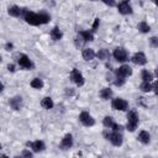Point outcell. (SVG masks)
<instances>
[{"instance_id":"1","label":"cell","mask_w":158,"mask_h":158,"mask_svg":"<svg viewBox=\"0 0 158 158\" xmlns=\"http://www.w3.org/2000/svg\"><path fill=\"white\" fill-rule=\"evenodd\" d=\"M21 17L30 25H33V26H38V25H43V23H47L51 17L46 12H41V14H35L27 9H22V14H21Z\"/></svg>"},{"instance_id":"2","label":"cell","mask_w":158,"mask_h":158,"mask_svg":"<svg viewBox=\"0 0 158 158\" xmlns=\"http://www.w3.org/2000/svg\"><path fill=\"white\" fill-rule=\"evenodd\" d=\"M137 125H138V115H137L136 111H133V110L128 111V114H127V125H126V128H127L130 132H132V131L136 130Z\"/></svg>"},{"instance_id":"3","label":"cell","mask_w":158,"mask_h":158,"mask_svg":"<svg viewBox=\"0 0 158 158\" xmlns=\"http://www.w3.org/2000/svg\"><path fill=\"white\" fill-rule=\"evenodd\" d=\"M111 106H112V109H115V110L125 111V110H127V109H128V102H127L126 100L121 99V98H116V99H114V100H112Z\"/></svg>"},{"instance_id":"4","label":"cell","mask_w":158,"mask_h":158,"mask_svg":"<svg viewBox=\"0 0 158 158\" xmlns=\"http://www.w3.org/2000/svg\"><path fill=\"white\" fill-rule=\"evenodd\" d=\"M112 56H114V58H115L117 62H126L127 58H128V54H127L126 49L122 48V47H117V48L114 51Z\"/></svg>"},{"instance_id":"5","label":"cell","mask_w":158,"mask_h":158,"mask_svg":"<svg viewBox=\"0 0 158 158\" xmlns=\"http://www.w3.org/2000/svg\"><path fill=\"white\" fill-rule=\"evenodd\" d=\"M17 63L20 67L25 68V69H32L33 68V63L31 62V59L26 56V54H19L17 57Z\"/></svg>"},{"instance_id":"6","label":"cell","mask_w":158,"mask_h":158,"mask_svg":"<svg viewBox=\"0 0 158 158\" xmlns=\"http://www.w3.org/2000/svg\"><path fill=\"white\" fill-rule=\"evenodd\" d=\"M79 120H80V122H81L84 126H86V127L94 126V123H95V120L93 118V116H91L89 112H86V111H83V112L80 114Z\"/></svg>"},{"instance_id":"7","label":"cell","mask_w":158,"mask_h":158,"mask_svg":"<svg viewBox=\"0 0 158 158\" xmlns=\"http://www.w3.org/2000/svg\"><path fill=\"white\" fill-rule=\"evenodd\" d=\"M115 74L118 78H127L132 74V69L130 65H121L115 70Z\"/></svg>"},{"instance_id":"8","label":"cell","mask_w":158,"mask_h":158,"mask_svg":"<svg viewBox=\"0 0 158 158\" xmlns=\"http://www.w3.org/2000/svg\"><path fill=\"white\" fill-rule=\"evenodd\" d=\"M70 80L72 81H74L78 86H81L83 84H84V78H83V75H81V73L78 70V69H73L72 70V73H70Z\"/></svg>"},{"instance_id":"9","label":"cell","mask_w":158,"mask_h":158,"mask_svg":"<svg viewBox=\"0 0 158 158\" xmlns=\"http://www.w3.org/2000/svg\"><path fill=\"white\" fill-rule=\"evenodd\" d=\"M109 139H110V142H111L114 146H116V147H118V146L122 144V135H121L118 131H114L112 133H110Z\"/></svg>"},{"instance_id":"10","label":"cell","mask_w":158,"mask_h":158,"mask_svg":"<svg viewBox=\"0 0 158 158\" xmlns=\"http://www.w3.org/2000/svg\"><path fill=\"white\" fill-rule=\"evenodd\" d=\"M132 62H133L135 64L143 65V64L147 63V58H146L144 53H142V52H137V53L133 54V57H132Z\"/></svg>"},{"instance_id":"11","label":"cell","mask_w":158,"mask_h":158,"mask_svg":"<svg viewBox=\"0 0 158 158\" xmlns=\"http://www.w3.org/2000/svg\"><path fill=\"white\" fill-rule=\"evenodd\" d=\"M27 144V147H30V148H32L35 152H42V151H44V148H46V146H44V143L42 142V141H35V142H27L26 143Z\"/></svg>"},{"instance_id":"12","label":"cell","mask_w":158,"mask_h":158,"mask_svg":"<svg viewBox=\"0 0 158 158\" xmlns=\"http://www.w3.org/2000/svg\"><path fill=\"white\" fill-rule=\"evenodd\" d=\"M117 9H118V12L122 14V15L132 14V7H131V5H130L127 1H122V2H120L118 6H117Z\"/></svg>"},{"instance_id":"13","label":"cell","mask_w":158,"mask_h":158,"mask_svg":"<svg viewBox=\"0 0 158 158\" xmlns=\"http://www.w3.org/2000/svg\"><path fill=\"white\" fill-rule=\"evenodd\" d=\"M9 104L14 110H20L22 107V98L21 96H14L9 100Z\"/></svg>"},{"instance_id":"14","label":"cell","mask_w":158,"mask_h":158,"mask_svg":"<svg viewBox=\"0 0 158 158\" xmlns=\"http://www.w3.org/2000/svg\"><path fill=\"white\" fill-rule=\"evenodd\" d=\"M73 146V137H72V135H65L64 137H63V139H62V142H60V147L63 148V149H68V148H70Z\"/></svg>"},{"instance_id":"15","label":"cell","mask_w":158,"mask_h":158,"mask_svg":"<svg viewBox=\"0 0 158 158\" xmlns=\"http://www.w3.org/2000/svg\"><path fill=\"white\" fill-rule=\"evenodd\" d=\"M7 12H9V15H10V16H14V17H21V14H22V9H20L19 6L14 5V6L9 7Z\"/></svg>"},{"instance_id":"16","label":"cell","mask_w":158,"mask_h":158,"mask_svg":"<svg viewBox=\"0 0 158 158\" xmlns=\"http://www.w3.org/2000/svg\"><path fill=\"white\" fill-rule=\"evenodd\" d=\"M51 37H52V40L53 41H59L62 37H63V33H62V31L59 30V27H53L52 30H51Z\"/></svg>"},{"instance_id":"17","label":"cell","mask_w":158,"mask_h":158,"mask_svg":"<svg viewBox=\"0 0 158 158\" xmlns=\"http://www.w3.org/2000/svg\"><path fill=\"white\" fill-rule=\"evenodd\" d=\"M95 56H96V54H95V52H94L91 48H85V49L83 51V58H84L85 60H93Z\"/></svg>"},{"instance_id":"18","label":"cell","mask_w":158,"mask_h":158,"mask_svg":"<svg viewBox=\"0 0 158 158\" xmlns=\"http://www.w3.org/2000/svg\"><path fill=\"white\" fill-rule=\"evenodd\" d=\"M111 95H112V90L110 88H104L100 90V98L102 100H109L111 98Z\"/></svg>"},{"instance_id":"19","label":"cell","mask_w":158,"mask_h":158,"mask_svg":"<svg viewBox=\"0 0 158 158\" xmlns=\"http://www.w3.org/2000/svg\"><path fill=\"white\" fill-rule=\"evenodd\" d=\"M138 141L142 142L143 144H148L149 143V133L147 131H141L138 135Z\"/></svg>"},{"instance_id":"20","label":"cell","mask_w":158,"mask_h":158,"mask_svg":"<svg viewBox=\"0 0 158 158\" xmlns=\"http://www.w3.org/2000/svg\"><path fill=\"white\" fill-rule=\"evenodd\" d=\"M79 36L84 40V42H90V41H93L94 40V36H93V32H90V31H80L79 32Z\"/></svg>"},{"instance_id":"21","label":"cell","mask_w":158,"mask_h":158,"mask_svg":"<svg viewBox=\"0 0 158 158\" xmlns=\"http://www.w3.org/2000/svg\"><path fill=\"white\" fill-rule=\"evenodd\" d=\"M96 57L99 58V59H101V60H106V59H109L110 58V52L107 51V49H99V52L96 53Z\"/></svg>"},{"instance_id":"22","label":"cell","mask_w":158,"mask_h":158,"mask_svg":"<svg viewBox=\"0 0 158 158\" xmlns=\"http://www.w3.org/2000/svg\"><path fill=\"white\" fill-rule=\"evenodd\" d=\"M41 105H42V107H43V109L49 110V109H52V107H53V100H52L51 98H44V99H42Z\"/></svg>"},{"instance_id":"23","label":"cell","mask_w":158,"mask_h":158,"mask_svg":"<svg viewBox=\"0 0 158 158\" xmlns=\"http://www.w3.org/2000/svg\"><path fill=\"white\" fill-rule=\"evenodd\" d=\"M31 86L33 89H42L43 88V81L38 78H35V79L31 80Z\"/></svg>"},{"instance_id":"24","label":"cell","mask_w":158,"mask_h":158,"mask_svg":"<svg viewBox=\"0 0 158 158\" xmlns=\"http://www.w3.org/2000/svg\"><path fill=\"white\" fill-rule=\"evenodd\" d=\"M138 30H139L142 33H147V32H149V31H151V27H149V25H148L147 22L142 21V22H139V23H138Z\"/></svg>"},{"instance_id":"25","label":"cell","mask_w":158,"mask_h":158,"mask_svg":"<svg viewBox=\"0 0 158 158\" xmlns=\"http://www.w3.org/2000/svg\"><path fill=\"white\" fill-rule=\"evenodd\" d=\"M139 89H141L143 93H148V91H151V90L153 89V86L149 84V81H143V83L139 85Z\"/></svg>"},{"instance_id":"26","label":"cell","mask_w":158,"mask_h":158,"mask_svg":"<svg viewBox=\"0 0 158 158\" xmlns=\"http://www.w3.org/2000/svg\"><path fill=\"white\" fill-rule=\"evenodd\" d=\"M102 123H104V126H105L106 128H111V127H112V125H114L115 122H114V120H112V117H111V116H105V117H104Z\"/></svg>"},{"instance_id":"27","label":"cell","mask_w":158,"mask_h":158,"mask_svg":"<svg viewBox=\"0 0 158 158\" xmlns=\"http://www.w3.org/2000/svg\"><path fill=\"white\" fill-rule=\"evenodd\" d=\"M141 77L143 79V81H151L152 80V74L148 70H143L142 74H141Z\"/></svg>"},{"instance_id":"28","label":"cell","mask_w":158,"mask_h":158,"mask_svg":"<svg viewBox=\"0 0 158 158\" xmlns=\"http://www.w3.org/2000/svg\"><path fill=\"white\" fill-rule=\"evenodd\" d=\"M123 84H125V78H118V77H116L115 85H116V86H122Z\"/></svg>"},{"instance_id":"29","label":"cell","mask_w":158,"mask_h":158,"mask_svg":"<svg viewBox=\"0 0 158 158\" xmlns=\"http://www.w3.org/2000/svg\"><path fill=\"white\" fill-rule=\"evenodd\" d=\"M149 43H151V46H152L153 48H157V47H158V38H157V37H152V38L149 40Z\"/></svg>"},{"instance_id":"30","label":"cell","mask_w":158,"mask_h":158,"mask_svg":"<svg viewBox=\"0 0 158 158\" xmlns=\"http://www.w3.org/2000/svg\"><path fill=\"white\" fill-rule=\"evenodd\" d=\"M102 2L104 4H106V5H109V6H115V0H102Z\"/></svg>"},{"instance_id":"31","label":"cell","mask_w":158,"mask_h":158,"mask_svg":"<svg viewBox=\"0 0 158 158\" xmlns=\"http://www.w3.org/2000/svg\"><path fill=\"white\" fill-rule=\"evenodd\" d=\"M99 19H95V21H94V23H93V31H96V28H98V26H99Z\"/></svg>"},{"instance_id":"32","label":"cell","mask_w":158,"mask_h":158,"mask_svg":"<svg viewBox=\"0 0 158 158\" xmlns=\"http://www.w3.org/2000/svg\"><path fill=\"white\" fill-rule=\"evenodd\" d=\"M22 156H23V157H27V158H31V157H32V153H31L30 151L25 149V151L22 152Z\"/></svg>"},{"instance_id":"33","label":"cell","mask_w":158,"mask_h":158,"mask_svg":"<svg viewBox=\"0 0 158 158\" xmlns=\"http://www.w3.org/2000/svg\"><path fill=\"white\" fill-rule=\"evenodd\" d=\"M121 128H122V127H121L120 125H117V123H114V125H112V130H114V131H120Z\"/></svg>"},{"instance_id":"34","label":"cell","mask_w":158,"mask_h":158,"mask_svg":"<svg viewBox=\"0 0 158 158\" xmlns=\"http://www.w3.org/2000/svg\"><path fill=\"white\" fill-rule=\"evenodd\" d=\"M65 94L67 95H74V90L70 89V88H68V89H65Z\"/></svg>"},{"instance_id":"35","label":"cell","mask_w":158,"mask_h":158,"mask_svg":"<svg viewBox=\"0 0 158 158\" xmlns=\"http://www.w3.org/2000/svg\"><path fill=\"white\" fill-rule=\"evenodd\" d=\"M12 47H14V46H12V43H6V44H5L6 51H11V49H12Z\"/></svg>"},{"instance_id":"36","label":"cell","mask_w":158,"mask_h":158,"mask_svg":"<svg viewBox=\"0 0 158 158\" xmlns=\"http://www.w3.org/2000/svg\"><path fill=\"white\" fill-rule=\"evenodd\" d=\"M7 69H9V72H15V65L14 64H9Z\"/></svg>"},{"instance_id":"37","label":"cell","mask_w":158,"mask_h":158,"mask_svg":"<svg viewBox=\"0 0 158 158\" xmlns=\"http://www.w3.org/2000/svg\"><path fill=\"white\" fill-rule=\"evenodd\" d=\"M153 89H154V93H156V95H158V81L153 85Z\"/></svg>"},{"instance_id":"38","label":"cell","mask_w":158,"mask_h":158,"mask_svg":"<svg viewBox=\"0 0 158 158\" xmlns=\"http://www.w3.org/2000/svg\"><path fill=\"white\" fill-rule=\"evenodd\" d=\"M152 1H153V2H154L157 6H158V0H152Z\"/></svg>"},{"instance_id":"39","label":"cell","mask_w":158,"mask_h":158,"mask_svg":"<svg viewBox=\"0 0 158 158\" xmlns=\"http://www.w3.org/2000/svg\"><path fill=\"white\" fill-rule=\"evenodd\" d=\"M156 75H157V77H158V68H157V69H156Z\"/></svg>"},{"instance_id":"40","label":"cell","mask_w":158,"mask_h":158,"mask_svg":"<svg viewBox=\"0 0 158 158\" xmlns=\"http://www.w3.org/2000/svg\"><path fill=\"white\" fill-rule=\"evenodd\" d=\"M123 1H127V2H128V0H123Z\"/></svg>"},{"instance_id":"41","label":"cell","mask_w":158,"mask_h":158,"mask_svg":"<svg viewBox=\"0 0 158 158\" xmlns=\"http://www.w3.org/2000/svg\"><path fill=\"white\" fill-rule=\"evenodd\" d=\"M91 1H95V0H91Z\"/></svg>"}]
</instances>
